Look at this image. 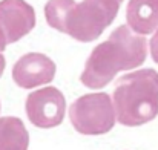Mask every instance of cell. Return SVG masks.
I'll return each instance as SVG.
<instances>
[{
	"label": "cell",
	"mask_w": 158,
	"mask_h": 150,
	"mask_svg": "<svg viewBox=\"0 0 158 150\" xmlns=\"http://www.w3.org/2000/svg\"><path fill=\"white\" fill-rule=\"evenodd\" d=\"M146 55L148 42L144 35L121 25L106 42L94 48L80 80L89 89H102L114 80L120 71L141 66Z\"/></svg>",
	"instance_id": "obj_1"
},
{
	"label": "cell",
	"mask_w": 158,
	"mask_h": 150,
	"mask_svg": "<svg viewBox=\"0 0 158 150\" xmlns=\"http://www.w3.org/2000/svg\"><path fill=\"white\" fill-rule=\"evenodd\" d=\"M112 101L120 124L137 127L152 121L158 115V72L140 69L120 77Z\"/></svg>",
	"instance_id": "obj_2"
},
{
	"label": "cell",
	"mask_w": 158,
	"mask_h": 150,
	"mask_svg": "<svg viewBox=\"0 0 158 150\" xmlns=\"http://www.w3.org/2000/svg\"><path fill=\"white\" fill-rule=\"evenodd\" d=\"M123 0H83L75 3L64 20V34L89 43L97 40L115 20Z\"/></svg>",
	"instance_id": "obj_3"
},
{
	"label": "cell",
	"mask_w": 158,
	"mask_h": 150,
	"mask_svg": "<svg viewBox=\"0 0 158 150\" xmlns=\"http://www.w3.org/2000/svg\"><path fill=\"white\" fill-rule=\"evenodd\" d=\"M74 129L83 135H103L114 129L117 115L112 98L105 92L88 94L75 100L69 107Z\"/></svg>",
	"instance_id": "obj_4"
},
{
	"label": "cell",
	"mask_w": 158,
	"mask_h": 150,
	"mask_svg": "<svg viewBox=\"0 0 158 150\" xmlns=\"http://www.w3.org/2000/svg\"><path fill=\"white\" fill-rule=\"evenodd\" d=\"M35 26V11L25 0L0 2V52L28 35Z\"/></svg>",
	"instance_id": "obj_5"
},
{
	"label": "cell",
	"mask_w": 158,
	"mask_h": 150,
	"mask_svg": "<svg viewBox=\"0 0 158 150\" xmlns=\"http://www.w3.org/2000/svg\"><path fill=\"white\" fill-rule=\"evenodd\" d=\"M26 115L40 129H52L61 124L66 110V100L57 87H43L31 92L26 98Z\"/></svg>",
	"instance_id": "obj_6"
},
{
	"label": "cell",
	"mask_w": 158,
	"mask_h": 150,
	"mask_svg": "<svg viewBox=\"0 0 158 150\" xmlns=\"http://www.w3.org/2000/svg\"><path fill=\"white\" fill-rule=\"evenodd\" d=\"M55 77V63L49 57L31 52L19 58L12 67V80L23 89H34L51 83Z\"/></svg>",
	"instance_id": "obj_7"
},
{
	"label": "cell",
	"mask_w": 158,
	"mask_h": 150,
	"mask_svg": "<svg viewBox=\"0 0 158 150\" xmlns=\"http://www.w3.org/2000/svg\"><path fill=\"white\" fill-rule=\"evenodd\" d=\"M127 26L141 35L158 29V0H129L126 9Z\"/></svg>",
	"instance_id": "obj_8"
},
{
	"label": "cell",
	"mask_w": 158,
	"mask_h": 150,
	"mask_svg": "<svg viewBox=\"0 0 158 150\" xmlns=\"http://www.w3.org/2000/svg\"><path fill=\"white\" fill-rule=\"evenodd\" d=\"M29 133L20 118H0V150H28Z\"/></svg>",
	"instance_id": "obj_9"
},
{
	"label": "cell",
	"mask_w": 158,
	"mask_h": 150,
	"mask_svg": "<svg viewBox=\"0 0 158 150\" xmlns=\"http://www.w3.org/2000/svg\"><path fill=\"white\" fill-rule=\"evenodd\" d=\"M75 3V0H48L45 6V17L48 25L60 32H64L66 15Z\"/></svg>",
	"instance_id": "obj_10"
},
{
	"label": "cell",
	"mask_w": 158,
	"mask_h": 150,
	"mask_svg": "<svg viewBox=\"0 0 158 150\" xmlns=\"http://www.w3.org/2000/svg\"><path fill=\"white\" fill-rule=\"evenodd\" d=\"M149 48H151V55H152V60L158 63V29L155 31L154 37L151 39L149 42Z\"/></svg>",
	"instance_id": "obj_11"
},
{
	"label": "cell",
	"mask_w": 158,
	"mask_h": 150,
	"mask_svg": "<svg viewBox=\"0 0 158 150\" xmlns=\"http://www.w3.org/2000/svg\"><path fill=\"white\" fill-rule=\"evenodd\" d=\"M5 66H6V60H5V57L2 55V52H0V77H2L3 72H5Z\"/></svg>",
	"instance_id": "obj_12"
}]
</instances>
